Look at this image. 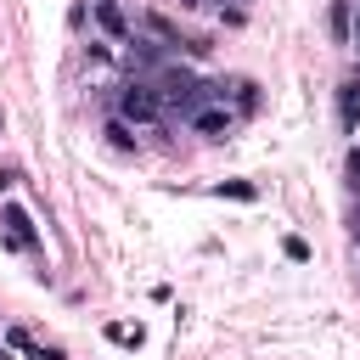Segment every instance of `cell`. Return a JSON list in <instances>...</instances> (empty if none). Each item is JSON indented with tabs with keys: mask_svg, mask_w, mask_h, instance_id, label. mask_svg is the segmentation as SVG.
Here are the masks:
<instances>
[{
	"mask_svg": "<svg viewBox=\"0 0 360 360\" xmlns=\"http://www.w3.org/2000/svg\"><path fill=\"white\" fill-rule=\"evenodd\" d=\"M112 118H124L129 129H146V124H158V118H163V107H158V90H152L146 79H124V84H118V96H112Z\"/></svg>",
	"mask_w": 360,
	"mask_h": 360,
	"instance_id": "1",
	"label": "cell"
},
{
	"mask_svg": "<svg viewBox=\"0 0 360 360\" xmlns=\"http://www.w3.org/2000/svg\"><path fill=\"white\" fill-rule=\"evenodd\" d=\"M186 129L202 135V141H231V135H236V107H225V101H202V107L186 118Z\"/></svg>",
	"mask_w": 360,
	"mask_h": 360,
	"instance_id": "2",
	"label": "cell"
},
{
	"mask_svg": "<svg viewBox=\"0 0 360 360\" xmlns=\"http://www.w3.org/2000/svg\"><path fill=\"white\" fill-rule=\"evenodd\" d=\"M0 236L17 253H39V236H34V219H28L22 202H0Z\"/></svg>",
	"mask_w": 360,
	"mask_h": 360,
	"instance_id": "3",
	"label": "cell"
},
{
	"mask_svg": "<svg viewBox=\"0 0 360 360\" xmlns=\"http://www.w3.org/2000/svg\"><path fill=\"white\" fill-rule=\"evenodd\" d=\"M90 17H96V28L107 34V45H129V39H135L129 6H112V0H90Z\"/></svg>",
	"mask_w": 360,
	"mask_h": 360,
	"instance_id": "4",
	"label": "cell"
},
{
	"mask_svg": "<svg viewBox=\"0 0 360 360\" xmlns=\"http://www.w3.org/2000/svg\"><path fill=\"white\" fill-rule=\"evenodd\" d=\"M0 343H6L11 354H22V360H68V349H62V343H39V338H34L28 326H17V321L0 332Z\"/></svg>",
	"mask_w": 360,
	"mask_h": 360,
	"instance_id": "5",
	"label": "cell"
},
{
	"mask_svg": "<svg viewBox=\"0 0 360 360\" xmlns=\"http://www.w3.org/2000/svg\"><path fill=\"white\" fill-rule=\"evenodd\" d=\"M338 118H343L349 135H360V73H349V79L338 84Z\"/></svg>",
	"mask_w": 360,
	"mask_h": 360,
	"instance_id": "6",
	"label": "cell"
},
{
	"mask_svg": "<svg viewBox=\"0 0 360 360\" xmlns=\"http://www.w3.org/2000/svg\"><path fill=\"white\" fill-rule=\"evenodd\" d=\"M118 45H107V39H96V45H84V68L96 73V79H107L112 68H118V56H112Z\"/></svg>",
	"mask_w": 360,
	"mask_h": 360,
	"instance_id": "7",
	"label": "cell"
},
{
	"mask_svg": "<svg viewBox=\"0 0 360 360\" xmlns=\"http://www.w3.org/2000/svg\"><path fill=\"white\" fill-rule=\"evenodd\" d=\"M107 141H112L118 152H135V146H141V141H135V129H129L124 118H107Z\"/></svg>",
	"mask_w": 360,
	"mask_h": 360,
	"instance_id": "8",
	"label": "cell"
},
{
	"mask_svg": "<svg viewBox=\"0 0 360 360\" xmlns=\"http://www.w3.org/2000/svg\"><path fill=\"white\" fill-rule=\"evenodd\" d=\"M326 22H332V34L349 45V0H332V11H326Z\"/></svg>",
	"mask_w": 360,
	"mask_h": 360,
	"instance_id": "9",
	"label": "cell"
},
{
	"mask_svg": "<svg viewBox=\"0 0 360 360\" xmlns=\"http://www.w3.org/2000/svg\"><path fill=\"white\" fill-rule=\"evenodd\" d=\"M219 197H242V202H253V197H259V191H253V186H248V180H225V186H219Z\"/></svg>",
	"mask_w": 360,
	"mask_h": 360,
	"instance_id": "10",
	"label": "cell"
},
{
	"mask_svg": "<svg viewBox=\"0 0 360 360\" xmlns=\"http://www.w3.org/2000/svg\"><path fill=\"white\" fill-rule=\"evenodd\" d=\"M281 253H287L292 264H304V259H309V242H304V236H287V242H281Z\"/></svg>",
	"mask_w": 360,
	"mask_h": 360,
	"instance_id": "11",
	"label": "cell"
},
{
	"mask_svg": "<svg viewBox=\"0 0 360 360\" xmlns=\"http://www.w3.org/2000/svg\"><path fill=\"white\" fill-rule=\"evenodd\" d=\"M343 174H349V186H354V191H360V141H354V146H349V158H343Z\"/></svg>",
	"mask_w": 360,
	"mask_h": 360,
	"instance_id": "12",
	"label": "cell"
},
{
	"mask_svg": "<svg viewBox=\"0 0 360 360\" xmlns=\"http://www.w3.org/2000/svg\"><path fill=\"white\" fill-rule=\"evenodd\" d=\"M236 107H242V112H253V107H259V90H253V84H248V79H242V84H236Z\"/></svg>",
	"mask_w": 360,
	"mask_h": 360,
	"instance_id": "13",
	"label": "cell"
},
{
	"mask_svg": "<svg viewBox=\"0 0 360 360\" xmlns=\"http://www.w3.org/2000/svg\"><path fill=\"white\" fill-rule=\"evenodd\" d=\"M349 45H360V0H349Z\"/></svg>",
	"mask_w": 360,
	"mask_h": 360,
	"instance_id": "14",
	"label": "cell"
},
{
	"mask_svg": "<svg viewBox=\"0 0 360 360\" xmlns=\"http://www.w3.org/2000/svg\"><path fill=\"white\" fill-rule=\"evenodd\" d=\"M349 231H354V242H360V208H354V214H349Z\"/></svg>",
	"mask_w": 360,
	"mask_h": 360,
	"instance_id": "15",
	"label": "cell"
},
{
	"mask_svg": "<svg viewBox=\"0 0 360 360\" xmlns=\"http://www.w3.org/2000/svg\"><path fill=\"white\" fill-rule=\"evenodd\" d=\"M6 191H11V174H0V202H6Z\"/></svg>",
	"mask_w": 360,
	"mask_h": 360,
	"instance_id": "16",
	"label": "cell"
},
{
	"mask_svg": "<svg viewBox=\"0 0 360 360\" xmlns=\"http://www.w3.org/2000/svg\"><path fill=\"white\" fill-rule=\"evenodd\" d=\"M0 360H11V349H6V343H0Z\"/></svg>",
	"mask_w": 360,
	"mask_h": 360,
	"instance_id": "17",
	"label": "cell"
},
{
	"mask_svg": "<svg viewBox=\"0 0 360 360\" xmlns=\"http://www.w3.org/2000/svg\"><path fill=\"white\" fill-rule=\"evenodd\" d=\"M112 6H135V0H112Z\"/></svg>",
	"mask_w": 360,
	"mask_h": 360,
	"instance_id": "18",
	"label": "cell"
},
{
	"mask_svg": "<svg viewBox=\"0 0 360 360\" xmlns=\"http://www.w3.org/2000/svg\"><path fill=\"white\" fill-rule=\"evenodd\" d=\"M180 6H202V0H180Z\"/></svg>",
	"mask_w": 360,
	"mask_h": 360,
	"instance_id": "19",
	"label": "cell"
}]
</instances>
